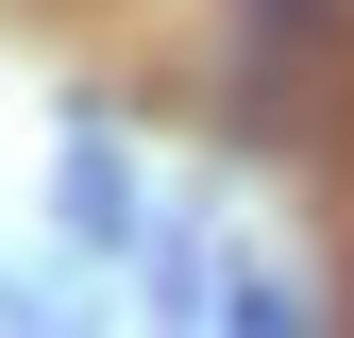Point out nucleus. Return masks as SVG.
Wrapping results in <instances>:
<instances>
[{"mask_svg":"<svg viewBox=\"0 0 354 338\" xmlns=\"http://www.w3.org/2000/svg\"><path fill=\"white\" fill-rule=\"evenodd\" d=\"M68 220H84V237H118V220H136V169H118L102 136H84V152H68Z\"/></svg>","mask_w":354,"mask_h":338,"instance_id":"1","label":"nucleus"}]
</instances>
